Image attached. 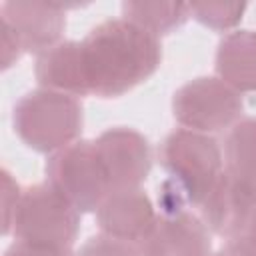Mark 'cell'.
Here are the masks:
<instances>
[{
	"mask_svg": "<svg viewBox=\"0 0 256 256\" xmlns=\"http://www.w3.org/2000/svg\"><path fill=\"white\" fill-rule=\"evenodd\" d=\"M46 182L80 214L96 212L110 192V182L94 140H76L46 160Z\"/></svg>",
	"mask_w": 256,
	"mask_h": 256,
	"instance_id": "cell-6",
	"label": "cell"
},
{
	"mask_svg": "<svg viewBox=\"0 0 256 256\" xmlns=\"http://www.w3.org/2000/svg\"><path fill=\"white\" fill-rule=\"evenodd\" d=\"M4 256H76V254H72V248H64V246L16 240L6 248Z\"/></svg>",
	"mask_w": 256,
	"mask_h": 256,
	"instance_id": "cell-19",
	"label": "cell"
},
{
	"mask_svg": "<svg viewBox=\"0 0 256 256\" xmlns=\"http://www.w3.org/2000/svg\"><path fill=\"white\" fill-rule=\"evenodd\" d=\"M216 256H218V254H216Z\"/></svg>",
	"mask_w": 256,
	"mask_h": 256,
	"instance_id": "cell-23",
	"label": "cell"
},
{
	"mask_svg": "<svg viewBox=\"0 0 256 256\" xmlns=\"http://www.w3.org/2000/svg\"><path fill=\"white\" fill-rule=\"evenodd\" d=\"M122 18L160 38L176 32L190 20V8L182 2H122Z\"/></svg>",
	"mask_w": 256,
	"mask_h": 256,
	"instance_id": "cell-15",
	"label": "cell"
},
{
	"mask_svg": "<svg viewBox=\"0 0 256 256\" xmlns=\"http://www.w3.org/2000/svg\"><path fill=\"white\" fill-rule=\"evenodd\" d=\"M78 6L80 4L66 2L8 0L0 6V20H4L14 30L24 52L38 56L54 44L62 42L66 10Z\"/></svg>",
	"mask_w": 256,
	"mask_h": 256,
	"instance_id": "cell-9",
	"label": "cell"
},
{
	"mask_svg": "<svg viewBox=\"0 0 256 256\" xmlns=\"http://www.w3.org/2000/svg\"><path fill=\"white\" fill-rule=\"evenodd\" d=\"M34 78L40 88L70 94V96H88L90 84L84 66L82 42L62 40L52 48L36 56Z\"/></svg>",
	"mask_w": 256,
	"mask_h": 256,
	"instance_id": "cell-12",
	"label": "cell"
},
{
	"mask_svg": "<svg viewBox=\"0 0 256 256\" xmlns=\"http://www.w3.org/2000/svg\"><path fill=\"white\" fill-rule=\"evenodd\" d=\"M22 52H24L22 44H20L18 36L14 34V30L4 20H0V58H2V70L12 68L20 60Z\"/></svg>",
	"mask_w": 256,
	"mask_h": 256,
	"instance_id": "cell-20",
	"label": "cell"
},
{
	"mask_svg": "<svg viewBox=\"0 0 256 256\" xmlns=\"http://www.w3.org/2000/svg\"><path fill=\"white\" fill-rule=\"evenodd\" d=\"M158 218L138 244L142 256H212V232L180 192L164 180L158 188Z\"/></svg>",
	"mask_w": 256,
	"mask_h": 256,
	"instance_id": "cell-5",
	"label": "cell"
},
{
	"mask_svg": "<svg viewBox=\"0 0 256 256\" xmlns=\"http://www.w3.org/2000/svg\"><path fill=\"white\" fill-rule=\"evenodd\" d=\"M80 230V212L48 182L26 186L18 200L10 234L16 240L72 248Z\"/></svg>",
	"mask_w": 256,
	"mask_h": 256,
	"instance_id": "cell-4",
	"label": "cell"
},
{
	"mask_svg": "<svg viewBox=\"0 0 256 256\" xmlns=\"http://www.w3.org/2000/svg\"><path fill=\"white\" fill-rule=\"evenodd\" d=\"M84 124L80 98L36 88L18 98L12 108V128L30 150L54 154L76 142Z\"/></svg>",
	"mask_w": 256,
	"mask_h": 256,
	"instance_id": "cell-2",
	"label": "cell"
},
{
	"mask_svg": "<svg viewBox=\"0 0 256 256\" xmlns=\"http://www.w3.org/2000/svg\"><path fill=\"white\" fill-rule=\"evenodd\" d=\"M90 94L120 98L152 78L162 62L160 38L124 18H108L80 40Z\"/></svg>",
	"mask_w": 256,
	"mask_h": 256,
	"instance_id": "cell-1",
	"label": "cell"
},
{
	"mask_svg": "<svg viewBox=\"0 0 256 256\" xmlns=\"http://www.w3.org/2000/svg\"><path fill=\"white\" fill-rule=\"evenodd\" d=\"M20 184L14 180L12 172L8 168H2V234L10 236V224L18 206V200L22 196Z\"/></svg>",
	"mask_w": 256,
	"mask_h": 256,
	"instance_id": "cell-18",
	"label": "cell"
},
{
	"mask_svg": "<svg viewBox=\"0 0 256 256\" xmlns=\"http://www.w3.org/2000/svg\"><path fill=\"white\" fill-rule=\"evenodd\" d=\"M216 76L240 94L256 92V32L232 30L222 36L214 56Z\"/></svg>",
	"mask_w": 256,
	"mask_h": 256,
	"instance_id": "cell-13",
	"label": "cell"
},
{
	"mask_svg": "<svg viewBox=\"0 0 256 256\" xmlns=\"http://www.w3.org/2000/svg\"><path fill=\"white\" fill-rule=\"evenodd\" d=\"M224 172L256 188V116L240 118L224 140Z\"/></svg>",
	"mask_w": 256,
	"mask_h": 256,
	"instance_id": "cell-14",
	"label": "cell"
},
{
	"mask_svg": "<svg viewBox=\"0 0 256 256\" xmlns=\"http://www.w3.org/2000/svg\"><path fill=\"white\" fill-rule=\"evenodd\" d=\"M158 212L142 188L110 190L96 208V224L102 234L140 244L152 230Z\"/></svg>",
	"mask_w": 256,
	"mask_h": 256,
	"instance_id": "cell-10",
	"label": "cell"
},
{
	"mask_svg": "<svg viewBox=\"0 0 256 256\" xmlns=\"http://www.w3.org/2000/svg\"><path fill=\"white\" fill-rule=\"evenodd\" d=\"M160 166L166 180L180 192L188 206H200L224 172V154L210 136L186 128H176L158 148Z\"/></svg>",
	"mask_w": 256,
	"mask_h": 256,
	"instance_id": "cell-3",
	"label": "cell"
},
{
	"mask_svg": "<svg viewBox=\"0 0 256 256\" xmlns=\"http://www.w3.org/2000/svg\"><path fill=\"white\" fill-rule=\"evenodd\" d=\"M76 256H142V252L138 244L118 240L100 232L96 236H90L80 246Z\"/></svg>",
	"mask_w": 256,
	"mask_h": 256,
	"instance_id": "cell-17",
	"label": "cell"
},
{
	"mask_svg": "<svg viewBox=\"0 0 256 256\" xmlns=\"http://www.w3.org/2000/svg\"><path fill=\"white\" fill-rule=\"evenodd\" d=\"M218 256H256V238L248 234L228 238Z\"/></svg>",
	"mask_w": 256,
	"mask_h": 256,
	"instance_id": "cell-21",
	"label": "cell"
},
{
	"mask_svg": "<svg viewBox=\"0 0 256 256\" xmlns=\"http://www.w3.org/2000/svg\"><path fill=\"white\" fill-rule=\"evenodd\" d=\"M256 188H250L230 174L222 172L206 200L200 204L202 220L212 234L222 236L224 240L244 234L250 206L254 202Z\"/></svg>",
	"mask_w": 256,
	"mask_h": 256,
	"instance_id": "cell-11",
	"label": "cell"
},
{
	"mask_svg": "<svg viewBox=\"0 0 256 256\" xmlns=\"http://www.w3.org/2000/svg\"><path fill=\"white\" fill-rule=\"evenodd\" d=\"M188 8L190 18H194L198 24L216 32H228L242 22L248 6L230 2H194L188 4Z\"/></svg>",
	"mask_w": 256,
	"mask_h": 256,
	"instance_id": "cell-16",
	"label": "cell"
},
{
	"mask_svg": "<svg viewBox=\"0 0 256 256\" xmlns=\"http://www.w3.org/2000/svg\"><path fill=\"white\" fill-rule=\"evenodd\" d=\"M96 152L110 182V190L140 188L152 170L148 138L130 126H112L94 140Z\"/></svg>",
	"mask_w": 256,
	"mask_h": 256,
	"instance_id": "cell-8",
	"label": "cell"
},
{
	"mask_svg": "<svg viewBox=\"0 0 256 256\" xmlns=\"http://www.w3.org/2000/svg\"><path fill=\"white\" fill-rule=\"evenodd\" d=\"M244 234L256 238V196H254V202H252L250 212H248V220H246V226H244ZM240 236H242V234H240Z\"/></svg>",
	"mask_w": 256,
	"mask_h": 256,
	"instance_id": "cell-22",
	"label": "cell"
},
{
	"mask_svg": "<svg viewBox=\"0 0 256 256\" xmlns=\"http://www.w3.org/2000/svg\"><path fill=\"white\" fill-rule=\"evenodd\" d=\"M244 112V98L218 76H198L172 94L174 120L194 132L210 134L232 128Z\"/></svg>",
	"mask_w": 256,
	"mask_h": 256,
	"instance_id": "cell-7",
	"label": "cell"
}]
</instances>
